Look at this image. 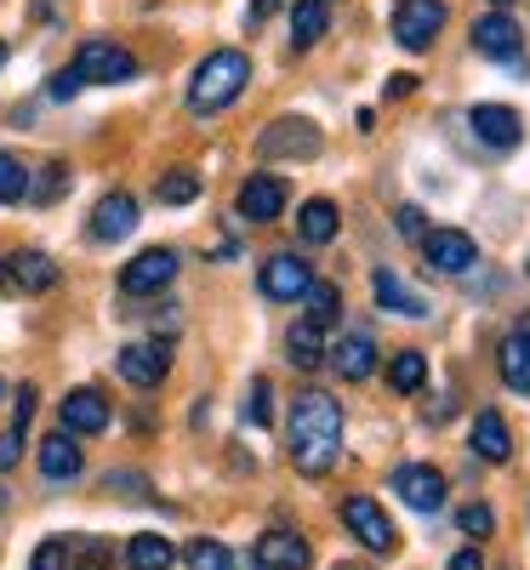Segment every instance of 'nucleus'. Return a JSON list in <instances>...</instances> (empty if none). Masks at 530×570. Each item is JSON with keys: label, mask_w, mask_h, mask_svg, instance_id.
Segmentation results:
<instances>
[{"label": "nucleus", "mask_w": 530, "mask_h": 570, "mask_svg": "<svg viewBox=\"0 0 530 570\" xmlns=\"http://www.w3.org/2000/svg\"><path fill=\"white\" fill-rule=\"evenodd\" d=\"M343 456V405L331 394L308 389L292 400V462L297 473H325Z\"/></svg>", "instance_id": "f257e3e1"}, {"label": "nucleus", "mask_w": 530, "mask_h": 570, "mask_svg": "<svg viewBox=\"0 0 530 570\" xmlns=\"http://www.w3.org/2000/svg\"><path fill=\"white\" fill-rule=\"evenodd\" d=\"M246 80H252V58L239 52V46H217V52L200 58L195 75H188V109L195 115H223L228 104H239Z\"/></svg>", "instance_id": "f03ea898"}, {"label": "nucleus", "mask_w": 530, "mask_h": 570, "mask_svg": "<svg viewBox=\"0 0 530 570\" xmlns=\"http://www.w3.org/2000/svg\"><path fill=\"white\" fill-rule=\"evenodd\" d=\"M320 149H325V137H320V126L303 120V115H285V120L263 126V137H257V155H263V160H314Z\"/></svg>", "instance_id": "7ed1b4c3"}, {"label": "nucleus", "mask_w": 530, "mask_h": 570, "mask_svg": "<svg viewBox=\"0 0 530 570\" xmlns=\"http://www.w3.org/2000/svg\"><path fill=\"white\" fill-rule=\"evenodd\" d=\"M69 69L86 86H126V80H137V58L126 52V46H115V40H86Z\"/></svg>", "instance_id": "20e7f679"}, {"label": "nucleus", "mask_w": 530, "mask_h": 570, "mask_svg": "<svg viewBox=\"0 0 530 570\" xmlns=\"http://www.w3.org/2000/svg\"><path fill=\"white\" fill-rule=\"evenodd\" d=\"M308 285H314V263H303V252H274L257 268V292L268 303H303Z\"/></svg>", "instance_id": "39448f33"}, {"label": "nucleus", "mask_w": 530, "mask_h": 570, "mask_svg": "<svg viewBox=\"0 0 530 570\" xmlns=\"http://www.w3.org/2000/svg\"><path fill=\"white\" fill-rule=\"evenodd\" d=\"M343 525H349V537H354L365 553H394V548H400L394 519L382 513L371 497H349V502H343Z\"/></svg>", "instance_id": "423d86ee"}, {"label": "nucleus", "mask_w": 530, "mask_h": 570, "mask_svg": "<svg viewBox=\"0 0 530 570\" xmlns=\"http://www.w3.org/2000/svg\"><path fill=\"white\" fill-rule=\"evenodd\" d=\"M389 485H394V497H400L405 508H416V513H440L445 497H451V491H445V473L428 468V462H400Z\"/></svg>", "instance_id": "0eeeda50"}, {"label": "nucleus", "mask_w": 530, "mask_h": 570, "mask_svg": "<svg viewBox=\"0 0 530 570\" xmlns=\"http://www.w3.org/2000/svg\"><path fill=\"white\" fill-rule=\"evenodd\" d=\"M440 29H445V0H400L394 7V40L405 52H428Z\"/></svg>", "instance_id": "6e6552de"}, {"label": "nucleus", "mask_w": 530, "mask_h": 570, "mask_svg": "<svg viewBox=\"0 0 530 570\" xmlns=\"http://www.w3.org/2000/svg\"><path fill=\"white\" fill-rule=\"evenodd\" d=\"M171 279H177V252L171 246H149V252H137L120 268V292L126 297H149V292H166Z\"/></svg>", "instance_id": "1a4fd4ad"}, {"label": "nucleus", "mask_w": 530, "mask_h": 570, "mask_svg": "<svg viewBox=\"0 0 530 570\" xmlns=\"http://www.w3.org/2000/svg\"><path fill=\"white\" fill-rule=\"evenodd\" d=\"M115 371L126 376L131 389H160L166 383V371H171V348L166 343H126L120 354H115Z\"/></svg>", "instance_id": "9d476101"}, {"label": "nucleus", "mask_w": 530, "mask_h": 570, "mask_svg": "<svg viewBox=\"0 0 530 570\" xmlns=\"http://www.w3.org/2000/svg\"><path fill=\"white\" fill-rule=\"evenodd\" d=\"M422 252H428V268H433V274H468V268L479 263L473 234H462V228H433V234H422Z\"/></svg>", "instance_id": "9b49d317"}, {"label": "nucleus", "mask_w": 530, "mask_h": 570, "mask_svg": "<svg viewBox=\"0 0 530 570\" xmlns=\"http://www.w3.org/2000/svg\"><path fill=\"white\" fill-rule=\"evenodd\" d=\"M234 212L246 223H274L285 212V183L274 171H252L246 183H239V195H234Z\"/></svg>", "instance_id": "f8f14e48"}, {"label": "nucleus", "mask_w": 530, "mask_h": 570, "mask_svg": "<svg viewBox=\"0 0 530 570\" xmlns=\"http://www.w3.org/2000/svg\"><path fill=\"white\" fill-rule=\"evenodd\" d=\"M468 126H473V137L485 142V149H519V137H524V120H519V109H508V104H479L473 115H468Z\"/></svg>", "instance_id": "ddd939ff"}, {"label": "nucleus", "mask_w": 530, "mask_h": 570, "mask_svg": "<svg viewBox=\"0 0 530 570\" xmlns=\"http://www.w3.org/2000/svg\"><path fill=\"white\" fill-rule=\"evenodd\" d=\"M252 564L257 570H308L314 564V548L297 531H263L257 548H252Z\"/></svg>", "instance_id": "4468645a"}, {"label": "nucleus", "mask_w": 530, "mask_h": 570, "mask_svg": "<svg viewBox=\"0 0 530 570\" xmlns=\"http://www.w3.org/2000/svg\"><path fill=\"white\" fill-rule=\"evenodd\" d=\"M519 46H524V35H519V23H513L508 12H485V18L473 23V52H479V58L513 63V58H519Z\"/></svg>", "instance_id": "2eb2a0df"}, {"label": "nucleus", "mask_w": 530, "mask_h": 570, "mask_svg": "<svg viewBox=\"0 0 530 570\" xmlns=\"http://www.w3.org/2000/svg\"><path fill=\"white\" fill-rule=\"evenodd\" d=\"M131 228H137V200L126 195V188H115V195H104L98 206H91V240L115 246V240H126Z\"/></svg>", "instance_id": "dca6fc26"}, {"label": "nucleus", "mask_w": 530, "mask_h": 570, "mask_svg": "<svg viewBox=\"0 0 530 570\" xmlns=\"http://www.w3.org/2000/svg\"><path fill=\"white\" fill-rule=\"evenodd\" d=\"M35 462H40V480H52V485H63V480H80V468H86V456H80V445H75V434H69V428H58V434H46Z\"/></svg>", "instance_id": "f3484780"}, {"label": "nucleus", "mask_w": 530, "mask_h": 570, "mask_svg": "<svg viewBox=\"0 0 530 570\" xmlns=\"http://www.w3.org/2000/svg\"><path fill=\"white\" fill-rule=\"evenodd\" d=\"M58 422L69 428L75 440H80V434H104V428H109V400H104L98 389H75V394L58 405Z\"/></svg>", "instance_id": "a211bd4d"}, {"label": "nucleus", "mask_w": 530, "mask_h": 570, "mask_svg": "<svg viewBox=\"0 0 530 570\" xmlns=\"http://www.w3.org/2000/svg\"><path fill=\"white\" fill-rule=\"evenodd\" d=\"M497 371L513 394H530V325H513L502 348H497Z\"/></svg>", "instance_id": "6ab92c4d"}, {"label": "nucleus", "mask_w": 530, "mask_h": 570, "mask_svg": "<svg viewBox=\"0 0 530 570\" xmlns=\"http://www.w3.org/2000/svg\"><path fill=\"white\" fill-rule=\"evenodd\" d=\"M331 365H336V376H349V383H365V376L376 371V343L365 337V331H349V337H336Z\"/></svg>", "instance_id": "aec40b11"}, {"label": "nucleus", "mask_w": 530, "mask_h": 570, "mask_svg": "<svg viewBox=\"0 0 530 570\" xmlns=\"http://www.w3.org/2000/svg\"><path fill=\"white\" fill-rule=\"evenodd\" d=\"M371 292H376V308L382 314H405V320H428V303L411 292V285L394 274V268H382L376 279H371Z\"/></svg>", "instance_id": "412c9836"}, {"label": "nucleus", "mask_w": 530, "mask_h": 570, "mask_svg": "<svg viewBox=\"0 0 530 570\" xmlns=\"http://www.w3.org/2000/svg\"><path fill=\"white\" fill-rule=\"evenodd\" d=\"M473 456H485V462H508L513 456V434H508L502 411H479L473 416Z\"/></svg>", "instance_id": "4be33fe9"}, {"label": "nucleus", "mask_w": 530, "mask_h": 570, "mask_svg": "<svg viewBox=\"0 0 530 570\" xmlns=\"http://www.w3.org/2000/svg\"><path fill=\"white\" fill-rule=\"evenodd\" d=\"M285 360H292L297 371H314V365H325V325H314V320H297L292 331H285Z\"/></svg>", "instance_id": "5701e85b"}, {"label": "nucleus", "mask_w": 530, "mask_h": 570, "mask_svg": "<svg viewBox=\"0 0 530 570\" xmlns=\"http://www.w3.org/2000/svg\"><path fill=\"white\" fill-rule=\"evenodd\" d=\"M297 240H303V246H331V240H336V200H303V212H297Z\"/></svg>", "instance_id": "b1692460"}, {"label": "nucleus", "mask_w": 530, "mask_h": 570, "mask_svg": "<svg viewBox=\"0 0 530 570\" xmlns=\"http://www.w3.org/2000/svg\"><path fill=\"white\" fill-rule=\"evenodd\" d=\"M325 29H331V7H325V0H297V7H292V46H297V52L320 46Z\"/></svg>", "instance_id": "393cba45"}, {"label": "nucleus", "mask_w": 530, "mask_h": 570, "mask_svg": "<svg viewBox=\"0 0 530 570\" xmlns=\"http://www.w3.org/2000/svg\"><path fill=\"white\" fill-rule=\"evenodd\" d=\"M126 564H131V570H171V564H177V548H171L166 537H155V531H137V537L126 542Z\"/></svg>", "instance_id": "a878e982"}, {"label": "nucleus", "mask_w": 530, "mask_h": 570, "mask_svg": "<svg viewBox=\"0 0 530 570\" xmlns=\"http://www.w3.org/2000/svg\"><path fill=\"white\" fill-rule=\"evenodd\" d=\"M7 274L23 285V292H52V285H58V263L46 257V252H18L7 263Z\"/></svg>", "instance_id": "bb28decb"}, {"label": "nucleus", "mask_w": 530, "mask_h": 570, "mask_svg": "<svg viewBox=\"0 0 530 570\" xmlns=\"http://www.w3.org/2000/svg\"><path fill=\"white\" fill-rule=\"evenodd\" d=\"M422 383H428V354L422 348H400L389 360V389L394 394H422Z\"/></svg>", "instance_id": "cd10ccee"}, {"label": "nucleus", "mask_w": 530, "mask_h": 570, "mask_svg": "<svg viewBox=\"0 0 530 570\" xmlns=\"http://www.w3.org/2000/svg\"><path fill=\"white\" fill-rule=\"evenodd\" d=\"M155 200H160V206H188V200H200V177L188 171V166H171V171L155 183Z\"/></svg>", "instance_id": "c85d7f7f"}, {"label": "nucleus", "mask_w": 530, "mask_h": 570, "mask_svg": "<svg viewBox=\"0 0 530 570\" xmlns=\"http://www.w3.org/2000/svg\"><path fill=\"white\" fill-rule=\"evenodd\" d=\"M18 200H29V166L0 149V206H18Z\"/></svg>", "instance_id": "c756f323"}, {"label": "nucleus", "mask_w": 530, "mask_h": 570, "mask_svg": "<svg viewBox=\"0 0 530 570\" xmlns=\"http://www.w3.org/2000/svg\"><path fill=\"white\" fill-rule=\"evenodd\" d=\"M183 559H188V570H234V553L223 542H212V537H195Z\"/></svg>", "instance_id": "7c9ffc66"}, {"label": "nucleus", "mask_w": 530, "mask_h": 570, "mask_svg": "<svg viewBox=\"0 0 530 570\" xmlns=\"http://www.w3.org/2000/svg\"><path fill=\"white\" fill-rule=\"evenodd\" d=\"M69 564H75V570H109V564H115V548H109L104 537H80V542L69 548Z\"/></svg>", "instance_id": "2f4dec72"}, {"label": "nucleus", "mask_w": 530, "mask_h": 570, "mask_svg": "<svg viewBox=\"0 0 530 570\" xmlns=\"http://www.w3.org/2000/svg\"><path fill=\"white\" fill-rule=\"evenodd\" d=\"M63 188H69V166L63 160H52V166H40V177H29V200H58L63 195Z\"/></svg>", "instance_id": "473e14b6"}, {"label": "nucleus", "mask_w": 530, "mask_h": 570, "mask_svg": "<svg viewBox=\"0 0 530 570\" xmlns=\"http://www.w3.org/2000/svg\"><path fill=\"white\" fill-rule=\"evenodd\" d=\"M303 297H308V320H314V325H331V320H336V308H343V297H336V285H325V279H314Z\"/></svg>", "instance_id": "72a5a7b5"}, {"label": "nucleus", "mask_w": 530, "mask_h": 570, "mask_svg": "<svg viewBox=\"0 0 530 570\" xmlns=\"http://www.w3.org/2000/svg\"><path fill=\"white\" fill-rule=\"evenodd\" d=\"M246 422L252 428H268L274 422V389H268V376H257L252 394H246Z\"/></svg>", "instance_id": "f704fd0d"}, {"label": "nucleus", "mask_w": 530, "mask_h": 570, "mask_svg": "<svg viewBox=\"0 0 530 570\" xmlns=\"http://www.w3.org/2000/svg\"><path fill=\"white\" fill-rule=\"evenodd\" d=\"M29 570H69V542L63 537H46L29 559Z\"/></svg>", "instance_id": "c9c22d12"}, {"label": "nucleus", "mask_w": 530, "mask_h": 570, "mask_svg": "<svg viewBox=\"0 0 530 570\" xmlns=\"http://www.w3.org/2000/svg\"><path fill=\"white\" fill-rule=\"evenodd\" d=\"M457 525H462L468 537H491V531H497V513H491L485 502H473V508H462V513H457Z\"/></svg>", "instance_id": "e433bc0d"}, {"label": "nucleus", "mask_w": 530, "mask_h": 570, "mask_svg": "<svg viewBox=\"0 0 530 570\" xmlns=\"http://www.w3.org/2000/svg\"><path fill=\"white\" fill-rule=\"evenodd\" d=\"M23 462V428H7V434H0V473H12Z\"/></svg>", "instance_id": "4c0bfd02"}, {"label": "nucleus", "mask_w": 530, "mask_h": 570, "mask_svg": "<svg viewBox=\"0 0 530 570\" xmlns=\"http://www.w3.org/2000/svg\"><path fill=\"white\" fill-rule=\"evenodd\" d=\"M80 86H86V80H80L75 69H63V75H52V86H46V98H52V104H69Z\"/></svg>", "instance_id": "58836bf2"}, {"label": "nucleus", "mask_w": 530, "mask_h": 570, "mask_svg": "<svg viewBox=\"0 0 530 570\" xmlns=\"http://www.w3.org/2000/svg\"><path fill=\"white\" fill-rule=\"evenodd\" d=\"M394 228L405 234V240H422V212H416V206H400V212H394Z\"/></svg>", "instance_id": "ea45409f"}, {"label": "nucleus", "mask_w": 530, "mask_h": 570, "mask_svg": "<svg viewBox=\"0 0 530 570\" xmlns=\"http://www.w3.org/2000/svg\"><path fill=\"white\" fill-rule=\"evenodd\" d=\"M35 400H40V394L23 383V389H18V422H12V428H29V416H35Z\"/></svg>", "instance_id": "a19ab883"}, {"label": "nucleus", "mask_w": 530, "mask_h": 570, "mask_svg": "<svg viewBox=\"0 0 530 570\" xmlns=\"http://www.w3.org/2000/svg\"><path fill=\"white\" fill-rule=\"evenodd\" d=\"M445 570H485V559H479L473 548H462V553H451V564Z\"/></svg>", "instance_id": "79ce46f5"}, {"label": "nucleus", "mask_w": 530, "mask_h": 570, "mask_svg": "<svg viewBox=\"0 0 530 570\" xmlns=\"http://www.w3.org/2000/svg\"><path fill=\"white\" fill-rule=\"evenodd\" d=\"M411 86H416V75H394V80H389V86H382V91H389V98H405V91H411Z\"/></svg>", "instance_id": "37998d69"}, {"label": "nucleus", "mask_w": 530, "mask_h": 570, "mask_svg": "<svg viewBox=\"0 0 530 570\" xmlns=\"http://www.w3.org/2000/svg\"><path fill=\"white\" fill-rule=\"evenodd\" d=\"M274 7H279V0H252V18H257V23H263V18H268V12H274Z\"/></svg>", "instance_id": "c03bdc74"}, {"label": "nucleus", "mask_w": 530, "mask_h": 570, "mask_svg": "<svg viewBox=\"0 0 530 570\" xmlns=\"http://www.w3.org/2000/svg\"><path fill=\"white\" fill-rule=\"evenodd\" d=\"M7 58H12V46H7V40H0V69H7Z\"/></svg>", "instance_id": "a18cd8bd"}, {"label": "nucleus", "mask_w": 530, "mask_h": 570, "mask_svg": "<svg viewBox=\"0 0 530 570\" xmlns=\"http://www.w3.org/2000/svg\"><path fill=\"white\" fill-rule=\"evenodd\" d=\"M0 400H7V376H0Z\"/></svg>", "instance_id": "49530a36"}, {"label": "nucleus", "mask_w": 530, "mask_h": 570, "mask_svg": "<svg viewBox=\"0 0 530 570\" xmlns=\"http://www.w3.org/2000/svg\"><path fill=\"white\" fill-rule=\"evenodd\" d=\"M0 279H7V263H0Z\"/></svg>", "instance_id": "de8ad7c7"}, {"label": "nucleus", "mask_w": 530, "mask_h": 570, "mask_svg": "<svg viewBox=\"0 0 530 570\" xmlns=\"http://www.w3.org/2000/svg\"><path fill=\"white\" fill-rule=\"evenodd\" d=\"M0 508H7V491H0Z\"/></svg>", "instance_id": "09e8293b"}, {"label": "nucleus", "mask_w": 530, "mask_h": 570, "mask_svg": "<svg viewBox=\"0 0 530 570\" xmlns=\"http://www.w3.org/2000/svg\"><path fill=\"white\" fill-rule=\"evenodd\" d=\"M497 7H508V0H497Z\"/></svg>", "instance_id": "8fccbe9b"}, {"label": "nucleus", "mask_w": 530, "mask_h": 570, "mask_svg": "<svg viewBox=\"0 0 530 570\" xmlns=\"http://www.w3.org/2000/svg\"><path fill=\"white\" fill-rule=\"evenodd\" d=\"M325 7H331V0H325Z\"/></svg>", "instance_id": "3c124183"}]
</instances>
